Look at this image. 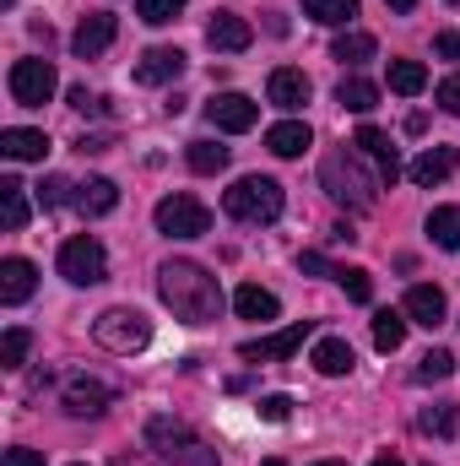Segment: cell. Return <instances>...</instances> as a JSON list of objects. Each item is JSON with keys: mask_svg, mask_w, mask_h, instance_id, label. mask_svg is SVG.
<instances>
[{"mask_svg": "<svg viewBox=\"0 0 460 466\" xmlns=\"http://www.w3.org/2000/svg\"><path fill=\"white\" fill-rule=\"evenodd\" d=\"M157 293L174 309V320H185V326H212L223 315V288L195 260H163L157 266Z\"/></svg>", "mask_w": 460, "mask_h": 466, "instance_id": "obj_1", "label": "cell"}, {"mask_svg": "<svg viewBox=\"0 0 460 466\" xmlns=\"http://www.w3.org/2000/svg\"><path fill=\"white\" fill-rule=\"evenodd\" d=\"M357 157H363L357 147H336V152H325V163H320V185L331 190V201H342V207H352V212H368V207L379 201V179L363 174Z\"/></svg>", "mask_w": 460, "mask_h": 466, "instance_id": "obj_2", "label": "cell"}, {"mask_svg": "<svg viewBox=\"0 0 460 466\" xmlns=\"http://www.w3.org/2000/svg\"><path fill=\"white\" fill-rule=\"evenodd\" d=\"M146 445L174 466H217V451L190 423H179V418H152L146 423Z\"/></svg>", "mask_w": 460, "mask_h": 466, "instance_id": "obj_3", "label": "cell"}, {"mask_svg": "<svg viewBox=\"0 0 460 466\" xmlns=\"http://www.w3.org/2000/svg\"><path fill=\"white\" fill-rule=\"evenodd\" d=\"M223 212L233 223H276L282 218V185L265 179V174H249L223 196Z\"/></svg>", "mask_w": 460, "mask_h": 466, "instance_id": "obj_4", "label": "cell"}, {"mask_svg": "<svg viewBox=\"0 0 460 466\" xmlns=\"http://www.w3.org/2000/svg\"><path fill=\"white\" fill-rule=\"evenodd\" d=\"M93 337H98V348L109 352H141L152 342V320L141 315V309H104L98 320H93Z\"/></svg>", "mask_w": 460, "mask_h": 466, "instance_id": "obj_5", "label": "cell"}, {"mask_svg": "<svg viewBox=\"0 0 460 466\" xmlns=\"http://www.w3.org/2000/svg\"><path fill=\"white\" fill-rule=\"evenodd\" d=\"M60 277H65L71 288H93V282H104V277H109V255H104V244H98L93 233L65 238V244H60Z\"/></svg>", "mask_w": 460, "mask_h": 466, "instance_id": "obj_6", "label": "cell"}, {"mask_svg": "<svg viewBox=\"0 0 460 466\" xmlns=\"http://www.w3.org/2000/svg\"><path fill=\"white\" fill-rule=\"evenodd\" d=\"M157 228L168 233V238H201V233H212V212H206V201H195V196H163L157 201Z\"/></svg>", "mask_w": 460, "mask_h": 466, "instance_id": "obj_7", "label": "cell"}, {"mask_svg": "<svg viewBox=\"0 0 460 466\" xmlns=\"http://www.w3.org/2000/svg\"><path fill=\"white\" fill-rule=\"evenodd\" d=\"M5 87H11V98H16V104L38 109V104H49V98H55L60 76H55V66H49V60H16V66H11V76H5Z\"/></svg>", "mask_w": 460, "mask_h": 466, "instance_id": "obj_8", "label": "cell"}, {"mask_svg": "<svg viewBox=\"0 0 460 466\" xmlns=\"http://www.w3.org/2000/svg\"><path fill=\"white\" fill-rule=\"evenodd\" d=\"M309 320H298V326H287V331H276V337H255V342H244L238 358H249V363H276V358H293V352L309 342Z\"/></svg>", "mask_w": 460, "mask_h": 466, "instance_id": "obj_9", "label": "cell"}, {"mask_svg": "<svg viewBox=\"0 0 460 466\" xmlns=\"http://www.w3.org/2000/svg\"><path fill=\"white\" fill-rule=\"evenodd\" d=\"M206 119H212L217 130H228V136H244V130H255L260 104H255V98H244V93H217V98L206 104Z\"/></svg>", "mask_w": 460, "mask_h": 466, "instance_id": "obj_10", "label": "cell"}, {"mask_svg": "<svg viewBox=\"0 0 460 466\" xmlns=\"http://www.w3.org/2000/svg\"><path fill=\"white\" fill-rule=\"evenodd\" d=\"M109 401H115V390H109L104 380L76 374V380L65 385V412H71V418H104V412H109Z\"/></svg>", "mask_w": 460, "mask_h": 466, "instance_id": "obj_11", "label": "cell"}, {"mask_svg": "<svg viewBox=\"0 0 460 466\" xmlns=\"http://www.w3.org/2000/svg\"><path fill=\"white\" fill-rule=\"evenodd\" d=\"M352 147H357V152L379 168V179H385V185H395V179H401V157H395V147H390V136H385V130L363 125V130L352 136Z\"/></svg>", "mask_w": 460, "mask_h": 466, "instance_id": "obj_12", "label": "cell"}, {"mask_svg": "<svg viewBox=\"0 0 460 466\" xmlns=\"http://www.w3.org/2000/svg\"><path fill=\"white\" fill-rule=\"evenodd\" d=\"M206 44H212L217 55H238V49H249V44H255V27H249L238 11H217V16H212V27H206Z\"/></svg>", "mask_w": 460, "mask_h": 466, "instance_id": "obj_13", "label": "cell"}, {"mask_svg": "<svg viewBox=\"0 0 460 466\" xmlns=\"http://www.w3.org/2000/svg\"><path fill=\"white\" fill-rule=\"evenodd\" d=\"M33 288H38V271H33V260H22V255H11V260H0V304H27L33 299Z\"/></svg>", "mask_w": 460, "mask_h": 466, "instance_id": "obj_14", "label": "cell"}, {"mask_svg": "<svg viewBox=\"0 0 460 466\" xmlns=\"http://www.w3.org/2000/svg\"><path fill=\"white\" fill-rule=\"evenodd\" d=\"M119 22L109 11H93V16H82V27H76V38H71V49L82 55V60H93V55H104L109 44H115Z\"/></svg>", "mask_w": 460, "mask_h": 466, "instance_id": "obj_15", "label": "cell"}, {"mask_svg": "<svg viewBox=\"0 0 460 466\" xmlns=\"http://www.w3.org/2000/svg\"><path fill=\"white\" fill-rule=\"evenodd\" d=\"M401 315L412 320V326H445V293L439 288H428V282H417V288H406V304H401Z\"/></svg>", "mask_w": 460, "mask_h": 466, "instance_id": "obj_16", "label": "cell"}, {"mask_svg": "<svg viewBox=\"0 0 460 466\" xmlns=\"http://www.w3.org/2000/svg\"><path fill=\"white\" fill-rule=\"evenodd\" d=\"M185 71V55L179 49H146L141 60H135V82L141 87H163V82H174Z\"/></svg>", "mask_w": 460, "mask_h": 466, "instance_id": "obj_17", "label": "cell"}, {"mask_svg": "<svg viewBox=\"0 0 460 466\" xmlns=\"http://www.w3.org/2000/svg\"><path fill=\"white\" fill-rule=\"evenodd\" d=\"M265 93H271V104L276 109H304L309 104V76L304 71H293V66H282V71H271V82H265Z\"/></svg>", "mask_w": 460, "mask_h": 466, "instance_id": "obj_18", "label": "cell"}, {"mask_svg": "<svg viewBox=\"0 0 460 466\" xmlns=\"http://www.w3.org/2000/svg\"><path fill=\"white\" fill-rule=\"evenodd\" d=\"M0 152H5L11 163H44L49 136H44V130H27V125H11V130H0Z\"/></svg>", "mask_w": 460, "mask_h": 466, "instance_id": "obj_19", "label": "cell"}, {"mask_svg": "<svg viewBox=\"0 0 460 466\" xmlns=\"http://www.w3.org/2000/svg\"><path fill=\"white\" fill-rule=\"evenodd\" d=\"M309 363L325 374V380H342V374H352V348H346V337H320L315 342V352H309Z\"/></svg>", "mask_w": 460, "mask_h": 466, "instance_id": "obj_20", "label": "cell"}, {"mask_svg": "<svg viewBox=\"0 0 460 466\" xmlns=\"http://www.w3.org/2000/svg\"><path fill=\"white\" fill-rule=\"evenodd\" d=\"M309 141H315V136H309V125H304V119H282V125H271V130H265V147H271L276 157H304V152H309Z\"/></svg>", "mask_w": 460, "mask_h": 466, "instance_id": "obj_21", "label": "cell"}, {"mask_svg": "<svg viewBox=\"0 0 460 466\" xmlns=\"http://www.w3.org/2000/svg\"><path fill=\"white\" fill-rule=\"evenodd\" d=\"M233 309H238L244 320H276V315H282V299L265 293L260 282H244V288L233 293Z\"/></svg>", "mask_w": 460, "mask_h": 466, "instance_id": "obj_22", "label": "cell"}, {"mask_svg": "<svg viewBox=\"0 0 460 466\" xmlns=\"http://www.w3.org/2000/svg\"><path fill=\"white\" fill-rule=\"evenodd\" d=\"M82 218H104V212H115L119 207V190L115 179H87V185H76V201H71Z\"/></svg>", "mask_w": 460, "mask_h": 466, "instance_id": "obj_23", "label": "cell"}, {"mask_svg": "<svg viewBox=\"0 0 460 466\" xmlns=\"http://www.w3.org/2000/svg\"><path fill=\"white\" fill-rule=\"evenodd\" d=\"M0 223H5V233L27 228V196H22V179L16 174L0 179Z\"/></svg>", "mask_w": 460, "mask_h": 466, "instance_id": "obj_24", "label": "cell"}, {"mask_svg": "<svg viewBox=\"0 0 460 466\" xmlns=\"http://www.w3.org/2000/svg\"><path fill=\"white\" fill-rule=\"evenodd\" d=\"M455 174V147H428L417 163H412V179L417 185H439V179H450Z\"/></svg>", "mask_w": 460, "mask_h": 466, "instance_id": "obj_25", "label": "cell"}, {"mask_svg": "<svg viewBox=\"0 0 460 466\" xmlns=\"http://www.w3.org/2000/svg\"><path fill=\"white\" fill-rule=\"evenodd\" d=\"M417 429L434 434V440H450V434L460 429V407L455 401H434V407H423V412H417Z\"/></svg>", "mask_w": 460, "mask_h": 466, "instance_id": "obj_26", "label": "cell"}, {"mask_svg": "<svg viewBox=\"0 0 460 466\" xmlns=\"http://www.w3.org/2000/svg\"><path fill=\"white\" fill-rule=\"evenodd\" d=\"M304 16L320 27H346L357 16V0H304Z\"/></svg>", "mask_w": 460, "mask_h": 466, "instance_id": "obj_27", "label": "cell"}, {"mask_svg": "<svg viewBox=\"0 0 460 466\" xmlns=\"http://www.w3.org/2000/svg\"><path fill=\"white\" fill-rule=\"evenodd\" d=\"M428 87V71H423V60H390V93H401V98H417Z\"/></svg>", "mask_w": 460, "mask_h": 466, "instance_id": "obj_28", "label": "cell"}, {"mask_svg": "<svg viewBox=\"0 0 460 466\" xmlns=\"http://www.w3.org/2000/svg\"><path fill=\"white\" fill-rule=\"evenodd\" d=\"M336 104H342V109H352V115H368V109L379 104V87H374V82H363V76H342Z\"/></svg>", "mask_w": 460, "mask_h": 466, "instance_id": "obj_29", "label": "cell"}, {"mask_svg": "<svg viewBox=\"0 0 460 466\" xmlns=\"http://www.w3.org/2000/svg\"><path fill=\"white\" fill-rule=\"evenodd\" d=\"M428 238L439 249H460V207H434L428 212Z\"/></svg>", "mask_w": 460, "mask_h": 466, "instance_id": "obj_30", "label": "cell"}, {"mask_svg": "<svg viewBox=\"0 0 460 466\" xmlns=\"http://www.w3.org/2000/svg\"><path fill=\"white\" fill-rule=\"evenodd\" d=\"M406 326H412L406 315H395V309H379V315H374V348H379V352H395L401 342H406Z\"/></svg>", "mask_w": 460, "mask_h": 466, "instance_id": "obj_31", "label": "cell"}, {"mask_svg": "<svg viewBox=\"0 0 460 466\" xmlns=\"http://www.w3.org/2000/svg\"><path fill=\"white\" fill-rule=\"evenodd\" d=\"M190 168L195 174H223L228 168V147H217V141H190Z\"/></svg>", "mask_w": 460, "mask_h": 466, "instance_id": "obj_32", "label": "cell"}, {"mask_svg": "<svg viewBox=\"0 0 460 466\" xmlns=\"http://www.w3.org/2000/svg\"><path fill=\"white\" fill-rule=\"evenodd\" d=\"M336 60H346V66L374 60V38H368V33H357V27H346L342 38H336Z\"/></svg>", "mask_w": 460, "mask_h": 466, "instance_id": "obj_33", "label": "cell"}, {"mask_svg": "<svg viewBox=\"0 0 460 466\" xmlns=\"http://www.w3.org/2000/svg\"><path fill=\"white\" fill-rule=\"evenodd\" d=\"M450 374H455V358H450V352H423L417 369H412L417 385H434V380H450Z\"/></svg>", "mask_w": 460, "mask_h": 466, "instance_id": "obj_34", "label": "cell"}, {"mask_svg": "<svg viewBox=\"0 0 460 466\" xmlns=\"http://www.w3.org/2000/svg\"><path fill=\"white\" fill-rule=\"evenodd\" d=\"M27 348H33V337H27L22 326H11V331L0 337V369H22V363H27Z\"/></svg>", "mask_w": 460, "mask_h": 466, "instance_id": "obj_35", "label": "cell"}, {"mask_svg": "<svg viewBox=\"0 0 460 466\" xmlns=\"http://www.w3.org/2000/svg\"><path fill=\"white\" fill-rule=\"evenodd\" d=\"M179 11H185V0H135V16H141V22H152V27L179 22Z\"/></svg>", "mask_w": 460, "mask_h": 466, "instance_id": "obj_36", "label": "cell"}, {"mask_svg": "<svg viewBox=\"0 0 460 466\" xmlns=\"http://www.w3.org/2000/svg\"><path fill=\"white\" fill-rule=\"evenodd\" d=\"M336 282L346 288V299H352V304H368V299H374V277H368L363 266H342V277H336Z\"/></svg>", "mask_w": 460, "mask_h": 466, "instance_id": "obj_37", "label": "cell"}, {"mask_svg": "<svg viewBox=\"0 0 460 466\" xmlns=\"http://www.w3.org/2000/svg\"><path fill=\"white\" fill-rule=\"evenodd\" d=\"M71 190H76V185L55 174V179H44V185H38V207H44V212H55V207H65V201H76Z\"/></svg>", "mask_w": 460, "mask_h": 466, "instance_id": "obj_38", "label": "cell"}, {"mask_svg": "<svg viewBox=\"0 0 460 466\" xmlns=\"http://www.w3.org/2000/svg\"><path fill=\"white\" fill-rule=\"evenodd\" d=\"M265 423H287V412H293V396H260V407H255Z\"/></svg>", "mask_w": 460, "mask_h": 466, "instance_id": "obj_39", "label": "cell"}, {"mask_svg": "<svg viewBox=\"0 0 460 466\" xmlns=\"http://www.w3.org/2000/svg\"><path fill=\"white\" fill-rule=\"evenodd\" d=\"M298 271H315V277H331V282L342 277V266H331V260H325V255H315V249H304V255H298Z\"/></svg>", "mask_w": 460, "mask_h": 466, "instance_id": "obj_40", "label": "cell"}, {"mask_svg": "<svg viewBox=\"0 0 460 466\" xmlns=\"http://www.w3.org/2000/svg\"><path fill=\"white\" fill-rule=\"evenodd\" d=\"M434 98H439V109H445V115H460V71L439 82V93H434Z\"/></svg>", "mask_w": 460, "mask_h": 466, "instance_id": "obj_41", "label": "cell"}, {"mask_svg": "<svg viewBox=\"0 0 460 466\" xmlns=\"http://www.w3.org/2000/svg\"><path fill=\"white\" fill-rule=\"evenodd\" d=\"M0 466H44V456H38V451H27V445H16V451H5V456H0Z\"/></svg>", "mask_w": 460, "mask_h": 466, "instance_id": "obj_42", "label": "cell"}, {"mask_svg": "<svg viewBox=\"0 0 460 466\" xmlns=\"http://www.w3.org/2000/svg\"><path fill=\"white\" fill-rule=\"evenodd\" d=\"M445 60H460V33H439V44H434Z\"/></svg>", "mask_w": 460, "mask_h": 466, "instance_id": "obj_43", "label": "cell"}, {"mask_svg": "<svg viewBox=\"0 0 460 466\" xmlns=\"http://www.w3.org/2000/svg\"><path fill=\"white\" fill-rule=\"evenodd\" d=\"M385 5H390V11H412L417 0H385Z\"/></svg>", "mask_w": 460, "mask_h": 466, "instance_id": "obj_44", "label": "cell"}, {"mask_svg": "<svg viewBox=\"0 0 460 466\" xmlns=\"http://www.w3.org/2000/svg\"><path fill=\"white\" fill-rule=\"evenodd\" d=\"M374 466H406V461H395V456H379V461H374Z\"/></svg>", "mask_w": 460, "mask_h": 466, "instance_id": "obj_45", "label": "cell"}, {"mask_svg": "<svg viewBox=\"0 0 460 466\" xmlns=\"http://www.w3.org/2000/svg\"><path fill=\"white\" fill-rule=\"evenodd\" d=\"M315 466H346V461H315Z\"/></svg>", "mask_w": 460, "mask_h": 466, "instance_id": "obj_46", "label": "cell"}, {"mask_svg": "<svg viewBox=\"0 0 460 466\" xmlns=\"http://www.w3.org/2000/svg\"><path fill=\"white\" fill-rule=\"evenodd\" d=\"M260 466H287V461H260Z\"/></svg>", "mask_w": 460, "mask_h": 466, "instance_id": "obj_47", "label": "cell"}, {"mask_svg": "<svg viewBox=\"0 0 460 466\" xmlns=\"http://www.w3.org/2000/svg\"><path fill=\"white\" fill-rule=\"evenodd\" d=\"M76 466H82V461H76Z\"/></svg>", "mask_w": 460, "mask_h": 466, "instance_id": "obj_48", "label": "cell"}]
</instances>
